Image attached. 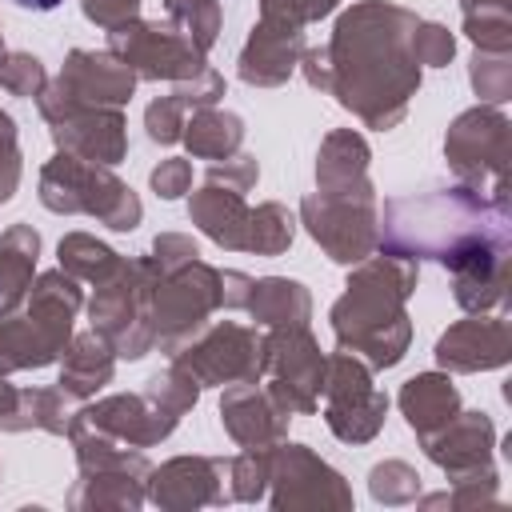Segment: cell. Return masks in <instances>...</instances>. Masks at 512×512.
Returning <instances> with one entry per match:
<instances>
[{
    "instance_id": "6da1fadb",
    "label": "cell",
    "mask_w": 512,
    "mask_h": 512,
    "mask_svg": "<svg viewBox=\"0 0 512 512\" xmlns=\"http://www.w3.org/2000/svg\"><path fill=\"white\" fill-rule=\"evenodd\" d=\"M20 8H28V12H52L60 0H16Z\"/></svg>"
}]
</instances>
